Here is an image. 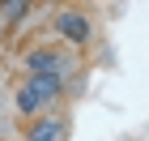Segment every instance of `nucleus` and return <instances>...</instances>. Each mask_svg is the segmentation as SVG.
I'll return each instance as SVG.
<instances>
[{
    "label": "nucleus",
    "mask_w": 149,
    "mask_h": 141,
    "mask_svg": "<svg viewBox=\"0 0 149 141\" xmlns=\"http://www.w3.org/2000/svg\"><path fill=\"white\" fill-rule=\"evenodd\" d=\"M64 98V77H47V73H26L22 86L13 90V107H17V116H43L51 107Z\"/></svg>",
    "instance_id": "obj_1"
},
{
    "label": "nucleus",
    "mask_w": 149,
    "mask_h": 141,
    "mask_svg": "<svg viewBox=\"0 0 149 141\" xmlns=\"http://www.w3.org/2000/svg\"><path fill=\"white\" fill-rule=\"evenodd\" d=\"M22 69L26 73H47V77H64V73H77V56L64 43H43V47H30L22 56Z\"/></svg>",
    "instance_id": "obj_2"
},
{
    "label": "nucleus",
    "mask_w": 149,
    "mask_h": 141,
    "mask_svg": "<svg viewBox=\"0 0 149 141\" xmlns=\"http://www.w3.org/2000/svg\"><path fill=\"white\" fill-rule=\"evenodd\" d=\"M68 111H60V107H51V111H43V116H30L22 124V141H68Z\"/></svg>",
    "instance_id": "obj_3"
},
{
    "label": "nucleus",
    "mask_w": 149,
    "mask_h": 141,
    "mask_svg": "<svg viewBox=\"0 0 149 141\" xmlns=\"http://www.w3.org/2000/svg\"><path fill=\"white\" fill-rule=\"evenodd\" d=\"M51 30H56L60 39H64V43L68 47H85L90 43V34H94V26H90V17H85V13L81 9H56V17H51Z\"/></svg>",
    "instance_id": "obj_4"
},
{
    "label": "nucleus",
    "mask_w": 149,
    "mask_h": 141,
    "mask_svg": "<svg viewBox=\"0 0 149 141\" xmlns=\"http://www.w3.org/2000/svg\"><path fill=\"white\" fill-rule=\"evenodd\" d=\"M34 9V0H0V26H17L26 22V13Z\"/></svg>",
    "instance_id": "obj_5"
},
{
    "label": "nucleus",
    "mask_w": 149,
    "mask_h": 141,
    "mask_svg": "<svg viewBox=\"0 0 149 141\" xmlns=\"http://www.w3.org/2000/svg\"><path fill=\"white\" fill-rule=\"evenodd\" d=\"M0 34H4V26H0Z\"/></svg>",
    "instance_id": "obj_6"
}]
</instances>
